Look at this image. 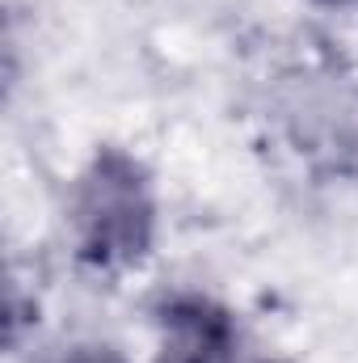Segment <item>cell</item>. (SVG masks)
I'll list each match as a JSON object with an SVG mask.
<instances>
[{
	"label": "cell",
	"instance_id": "obj_1",
	"mask_svg": "<svg viewBox=\"0 0 358 363\" xmlns=\"http://www.w3.org/2000/svg\"><path fill=\"white\" fill-rule=\"evenodd\" d=\"M76 258L93 271L139 267L156 237V194L144 165L122 148H101L68 199Z\"/></svg>",
	"mask_w": 358,
	"mask_h": 363
},
{
	"label": "cell",
	"instance_id": "obj_2",
	"mask_svg": "<svg viewBox=\"0 0 358 363\" xmlns=\"http://www.w3.org/2000/svg\"><path fill=\"white\" fill-rule=\"evenodd\" d=\"M156 363H249L241 355V330L228 308L207 296H173L161 308Z\"/></svg>",
	"mask_w": 358,
	"mask_h": 363
},
{
	"label": "cell",
	"instance_id": "obj_3",
	"mask_svg": "<svg viewBox=\"0 0 358 363\" xmlns=\"http://www.w3.org/2000/svg\"><path fill=\"white\" fill-rule=\"evenodd\" d=\"M72 363H127L114 347H85V351H76Z\"/></svg>",
	"mask_w": 358,
	"mask_h": 363
},
{
	"label": "cell",
	"instance_id": "obj_4",
	"mask_svg": "<svg viewBox=\"0 0 358 363\" xmlns=\"http://www.w3.org/2000/svg\"><path fill=\"white\" fill-rule=\"evenodd\" d=\"M316 4H329V9H346V4H358V0H316Z\"/></svg>",
	"mask_w": 358,
	"mask_h": 363
}]
</instances>
